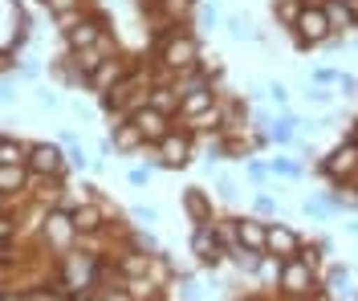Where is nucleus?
Here are the masks:
<instances>
[{
	"label": "nucleus",
	"instance_id": "obj_2",
	"mask_svg": "<svg viewBox=\"0 0 358 301\" xmlns=\"http://www.w3.org/2000/svg\"><path fill=\"white\" fill-rule=\"evenodd\" d=\"M192 151H196V135H192L187 126H171V131L155 142V167L183 171V167H192Z\"/></svg>",
	"mask_w": 358,
	"mask_h": 301
},
{
	"label": "nucleus",
	"instance_id": "obj_28",
	"mask_svg": "<svg viewBox=\"0 0 358 301\" xmlns=\"http://www.w3.org/2000/svg\"><path fill=\"white\" fill-rule=\"evenodd\" d=\"M224 29H228V37H232V41H265V37H261L245 17H224Z\"/></svg>",
	"mask_w": 358,
	"mask_h": 301
},
{
	"label": "nucleus",
	"instance_id": "obj_18",
	"mask_svg": "<svg viewBox=\"0 0 358 301\" xmlns=\"http://www.w3.org/2000/svg\"><path fill=\"white\" fill-rule=\"evenodd\" d=\"M297 126H301V118L293 115V110H281L265 135H268V142H277V147H293V142H297Z\"/></svg>",
	"mask_w": 358,
	"mask_h": 301
},
{
	"label": "nucleus",
	"instance_id": "obj_53",
	"mask_svg": "<svg viewBox=\"0 0 358 301\" xmlns=\"http://www.w3.org/2000/svg\"><path fill=\"white\" fill-rule=\"evenodd\" d=\"M241 301H257V298H241Z\"/></svg>",
	"mask_w": 358,
	"mask_h": 301
},
{
	"label": "nucleus",
	"instance_id": "obj_14",
	"mask_svg": "<svg viewBox=\"0 0 358 301\" xmlns=\"http://www.w3.org/2000/svg\"><path fill=\"white\" fill-rule=\"evenodd\" d=\"M69 216H73V228H78V236H98V232L106 228V208H102L98 200H90V204H73V208H69Z\"/></svg>",
	"mask_w": 358,
	"mask_h": 301
},
{
	"label": "nucleus",
	"instance_id": "obj_13",
	"mask_svg": "<svg viewBox=\"0 0 358 301\" xmlns=\"http://www.w3.org/2000/svg\"><path fill=\"white\" fill-rule=\"evenodd\" d=\"M110 147H114V155H134V151H143V147H147V142H143V131L134 126V118H114Z\"/></svg>",
	"mask_w": 358,
	"mask_h": 301
},
{
	"label": "nucleus",
	"instance_id": "obj_8",
	"mask_svg": "<svg viewBox=\"0 0 358 301\" xmlns=\"http://www.w3.org/2000/svg\"><path fill=\"white\" fill-rule=\"evenodd\" d=\"M102 33H110V17H106V13H82V17H73V21L62 29L69 53L98 45V37H102Z\"/></svg>",
	"mask_w": 358,
	"mask_h": 301
},
{
	"label": "nucleus",
	"instance_id": "obj_26",
	"mask_svg": "<svg viewBox=\"0 0 358 301\" xmlns=\"http://www.w3.org/2000/svg\"><path fill=\"white\" fill-rule=\"evenodd\" d=\"M268 175H277V179H301L306 175V167L289 155H277V159H268Z\"/></svg>",
	"mask_w": 358,
	"mask_h": 301
},
{
	"label": "nucleus",
	"instance_id": "obj_19",
	"mask_svg": "<svg viewBox=\"0 0 358 301\" xmlns=\"http://www.w3.org/2000/svg\"><path fill=\"white\" fill-rule=\"evenodd\" d=\"M183 212L192 216V224H212V220H216V216H212V200H208L203 187H187V191H183Z\"/></svg>",
	"mask_w": 358,
	"mask_h": 301
},
{
	"label": "nucleus",
	"instance_id": "obj_29",
	"mask_svg": "<svg viewBox=\"0 0 358 301\" xmlns=\"http://www.w3.org/2000/svg\"><path fill=\"white\" fill-rule=\"evenodd\" d=\"M301 0H273V17H277V24H285V29H293L297 24V17H301Z\"/></svg>",
	"mask_w": 358,
	"mask_h": 301
},
{
	"label": "nucleus",
	"instance_id": "obj_55",
	"mask_svg": "<svg viewBox=\"0 0 358 301\" xmlns=\"http://www.w3.org/2000/svg\"><path fill=\"white\" fill-rule=\"evenodd\" d=\"M176 301H179V298H176Z\"/></svg>",
	"mask_w": 358,
	"mask_h": 301
},
{
	"label": "nucleus",
	"instance_id": "obj_5",
	"mask_svg": "<svg viewBox=\"0 0 358 301\" xmlns=\"http://www.w3.org/2000/svg\"><path fill=\"white\" fill-rule=\"evenodd\" d=\"M24 167L33 179H66V147L62 142H29Z\"/></svg>",
	"mask_w": 358,
	"mask_h": 301
},
{
	"label": "nucleus",
	"instance_id": "obj_52",
	"mask_svg": "<svg viewBox=\"0 0 358 301\" xmlns=\"http://www.w3.org/2000/svg\"><path fill=\"white\" fill-rule=\"evenodd\" d=\"M4 204H8V196H4V191H0V212H4Z\"/></svg>",
	"mask_w": 358,
	"mask_h": 301
},
{
	"label": "nucleus",
	"instance_id": "obj_9",
	"mask_svg": "<svg viewBox=\"0 0 358 301\" xmlns=\"http://www.w3.org/2000/svg\"><path fill=\"white\" fill-rule=\"evenodd\" d=\"M192 253L200 260V269H220L224 265V244L212 224H196L192 228Z\"/></svg>",
	"mask_w": 358,
	"mask_h": 301
},
{
	"label": "nucleus",
	"instance_id": "obj_50",
	"mask_svg": "<svg viewBox=\"0 0 358 301\" xmlns=\"http://www.w3.org/2000/svg\"><path fill=\"white\" fill-rule=\"evenodd\" d=\"M0 102H13V90H8L4 82H0Z\"/></svg>",
	"mask_w": 358,
	"mask_h": 301
},
{
	"label": "nucleus",
	"instance_id": "obj_1",
	"mask_svg": "<svg viewBox=\"0 0 358 301\" xmlns=\"http://www.w3.org/2000/svg\"><path fill=\"white\" fill-rule=\"evenodd\" d=\"M57 277H62V289L78 293V298H86V293H94V285H102L106 265H102L94 253H62Z\"/></svg>",
	"mask_w": 358,
	"mask_h": 301
},
{
	"label": "nucleus",
	"instance_id": "obj_49",
	"mask_svg": "<svg viewBox=\"0 0 358 301\" xmlns=\"http://www.w3.org/2000/svg\"><path fill=\"white\" fill-rule=\"evenodd\" d=\"M346 139H350V142H358V118L350 122V131H346Z\"/></svg>",
	"mask_w": 358,
	"mask_h": 301
},
{
	"label": "nucleus",
	"instance_id": "obj_51",
	"mask_svg": "<svg viewBox=\"0 0 358 301\" xmlns=\"http://www.w3.org/2000/svg\"><path fill=\"white\" fill-rule=\"evenodd\" d=\"M82 301H110V298H106V293H86Z\"/></svg>",
	"mask_w": 358,
	"mask_h": 301
},
{
	"label": "nucleus",
	"instance_id": "obj_34",
	"mask_svg": "<svg viewBox=\"0 0 358 301\" xmlns=\"http://www.w3.org/2000/svg\"><path fill=\"white\" fill-rule=\"evenodd\" d=\"M171 289H179V298H183V301H196V298H200V289H196V277H192V273H176Z\"/></svg>",
	"mask_w": 358,
	"mask_h": 301
},
{
	"label": "nucleus",
	"instance_id": "obj_46",
	"mask_svg": "<svg viewBox=\"0 0 358 301\" xmlns=\"http://www.w3.org/2000/svg\"><path fill=\"white\" fill-rule=\"evenodd\" d=\"M301 301H334V293H326V289H322V285H317V289H313L310 298H301Z\"/></svg>",
	"mask_w": 358,
	"mask_h": 301
},
{
	"label": "nucleus",
	"instance_id": "obj_47",
	"mask_svg": "<svg viewBox=\"0 0 358 301\" xmlns=\"http://www.w3.org/2000/svg\"><path fill=\"white\" fill-rule=\"evenodd\" d=\"M0 301H24V289H4V293H0Z\"/></svg>",
	"mask_w": 358,
	"mask_h": 301
},
{
	"label": "nucleus",
	"instance_id": "obj_44",
	"mask_svg": "<svg viewBox=\"0 0 358 301\" xmlns=\"http://www.w3.org/2000/svg\"><path fill=\"white\" fill-rule=\"evenodd\" d=\"M24 301H53L49 289H24Z\"/></svg>",
	"mask_w": 358,
	"mask_h": 301
},
{
	"label": "nucleus",
	"instance_id": "obj_27",
	"mask_svg": "<svg viewBox=\"0 0 358 301\" xmlns=\"http://www.w3.org/2000/svg\"><path fill=\"white\" fill-rule=\"evenodd\" d=\"M24 159H29V142L0 135V163H24Z\"/></svg>",
	"mask_w": 358,
	"mask_h": 301
},
{
	"label": "nucleus",
	"instance_id": "obj_31",
	"mask_svg": "<svg viewBox=\"0 0 358 301\" xmlns=\"http://www.w3.org/2000/svg\"><path fill=\"white\" fill-rule=\"evenodd\" d=\"M192 21L200 24V33H212V29H220L224 17H220V8L216 4H196V17Z\"/></svg>",
	"mask_w": 358,
	"mask_h": 301
},
{
	"label": "nucleus",
	"instance_id": "obj_16",
	"mask_svg": "<svg viewBox=\"0 0 358 301\" xmlns=\"http://www.w3.org/2000/svg\"><path fill=\"white\" fill-rule=\"evenodd\" d=\"M350 277H355V269H350V265H330V269L322 273V289H326V293H334V301H355Z\"/></svg>",
	"mask_w": 358,
	"mask_h": 301
},
{
	"label": "nucleus",
	"instance_id": "obj_17",
	"mask_svg": "<svg viewBox=\"0 0 358 301\" xmlns=\"http://www.w3.org/2000/svg\"><path fill=\"white\" fill-rule=\"evenodd\" d=\"M265 232H268V224L261 216H241V220H236V240H241L245 249L265 253Z\"/></svg>",
	"mask_w": 358,
	"mask_h": 301
},
{
	"label": "nucleus",
	"instance_id": "obj_10",
	"mask_svg": "<svg viewBox=\"0 0 358 301\" xmlns=\"http://www.w3.org/2000/svg\"><path fill=\"white\" fill-rule=\"evenodd\" d=\"M127 73H131V61H127L122 53H110V57H102V66H98V70L90 73L86 86H90L94 94H106V90L114 86V82H122Z\"/></svg>",
	"mask_w": 358,
	"mask_h": 301
},
{
	"label": "nucleus",
	"instance_id": "obj_36",
	"mask_svg": "<svg viewBox=\"0 0 358 301\" xmlns=\"http://www.w3.org/2000/svg\"><path fill=\"white\" fill-rule=\"evenodd\" d=\"M265 98L277 106V110H289V90H285L281 82H268V86H265Z\"/></svg>",
	"mask_w": 358,
	"mask_h": 301
},
{
	"label": "nucleus",
	"instance_id": "obj_54",
	"mask_svg": "<svg viewBox=\"0 0 358 301\" xmlns=\"http://www.w3.org/2000/svg\"><path fill=\"white\" fill-rule=\"evenodd\" d=\"M355 191H358V187H355Z\"/></svg>",
	"mask_w": 358,
	"mask_h": 301
},
{
	"label": "nucleus",
	"instance_id": "obj_41",
	"mask_svg": "<svg viewBox=\"0 0 358 301\" xmlns=\"http://www.w3.org/2000/svg\"><path fill=\"white\" fill-rule=\"evenodd\" d=\"M216 187H220V200H228V204H232V200L241 196V191H236V179H232V175H216Z\"/></svg>",
	"mask_w": 358,
	"mask_h": 301
},
{
	"label": "nucleus",
	"instance_id": "obj_23",
	"mask_svg": "<svg viewBox=\"0 0 358 301\" xmlns=\"http://www.w3.org/2000/svg\"><path fill=\"white\" fill-rule=\"evenodd\" d=\"M196 4H200V0H155V13L167 24H187L196 17Z\"/></svg>",
	"mask_w": 358,
	"mask_h": 301
},
{
	"label": "nucleus",
	"instance_id": "obj_39",
	"mask_svg": "<svg viewBox=\"0 0 358 301\" xmlns=\"http://www.w3.org/2000/svg\"><path fill=\"white\" fill-rule=\"evenodd\" d=\"M131 216H134V224H138V228H147V224H155V220H159V208H151V204H138Z\"/></svg>",
	"mask_w": 358,
	"mask_h": 301
},
{
	"label": "nucleus",
	"instance_id": "obj_6",
	"mask_svg": "<svg viewBox=\"0 0 358 301\" xmlns=\"http://www.w3.org/2000/svg\"><path fill=\"white\" fill-rule=\"evenodd\" d=\"M41 240L53 249V253H69V249L78 244V228H73L69 208L53 204L49 212H41Z\"/></svg>",
	"mask_w": 358,
	"mask_h": 301
},
{
	"label": "nucleus",
	"instance_id": "obj_20",
	"mask_svg": "<svg viewBox=\"0 0 358 301\" xmlns=\"http://www.w3.org/2000/svg\"><path fill=\"white\" fill-rule=\"evenodd\" d=\"M29 184H33V175L24 163H0V191L4 196H21Z\"/></svg>",
	"mask_w": 358,
	"mask_h": 301
},
{
	"label": "nucleus",
	"instance_id": "obj_21",
	"mask_svg": "<svg viewBox=\"0 0 358 301\" xmlns=\"http://www.w3.org/2000/svg\"><path fill=\"white\" fill-rule=\"evenodd\" d=\"M326 21L334 33H346V29H358V13L350 8V0H326Z\"/></svg>",
	"mask_w": 358,
	"mask_h": 301
},
{
	"label": "nucleus",
	"instance_id": "obj_48",
	"mask_svg": "<svg viewBox=\"0 0 358 301\" xmlns=\"http://www.w3.org/2000/svg\"><path fill=\"white\" fill-rule=\"evenodd\" d=\"M342 228H346V236H355V240H358V216H355V220H346Z\"/></svg>",
	"mask_w": 358,
	"mask_h": 301
},
{
	"label": "nucleus",
	"instance_id": "obj_3",
	"mask_svg": "<svg viewBox=\"0 0 358 301\" xmlns=\"http://www.w3.org/2000/svg\"><path fill=\"white\" fill-rule=\"evenodd\" d=\"M317 285H322V273H313V269L306 265V260H301V256H285V260H281V273H277V289H281V293H285L289 301L310 298Z\"/></svg>",
	"mask_w": 358,
	"mask_h": 301
},
{
	"label": "nucleus",
	"instance_id": "obj_22",
	"mask_svg": "<svg viewBox=\"0 0 358 301\" xmlns=\"http://www.w3.org/2000/svg\"><path fill=\"white\" fill-rule=\"evenodd\" d=\"M147 106H155V110H163V115L176 118V110H179L176 86H171V82H151V86H147Z\"/></svg>",
	"mask_w": 358,
	"mask_h": 301
},
{
	"label": "nucleus",
	"instance_id": "obj_40",
	"mask_svg": "<svg viewBox=\"0 0 358 301\" xmlns=\"http://www.w3.org/2000/svg\"><path fill=\"white\" fill-rule=\"evenodd\" d=\"M338 94H342V98H358V78L355 73H338Z\"/></svg>",
	"mask_w": 358,
	"mask_h": 301
},
{
	"label": "nucleus",
	"instance_id": "obj_24",
	"mask_svg": "<svg viewBox=\"0 0 358 301\" xmlns=\"http://www.w3.org/2000/svg\"><path fill=\"white\" fill-rule=\"evenodd\" d=\"M147 281H151L155 289H171V281H176V265L167 260V253H151L147 256Z\"/></svg>",
	"mask_w": 358,
	"mask_h": 301
},
{
	"label": "nucleus",
	"instance_id": "obj_25",
	"mask_svg": "<svg viewBox=\"0 0 358 301\" xmlns=\"http://www.w3.org/2000/svg\"><path fill=\"white\" fill-rule=\"evenodd\" d=\"M45 8H49V17H53V21L66 29L73 17H82V13H86V0H45Z\"/></svg>",
	"mask_w": 358,
	"mask_h": 301
},
{
	"label": "nucleus",
	"instance_id": "obj_30",
	"mask_svg": "<svg viewBox=\"0 0 358 301\" xmlns=\"http://www.w3.org/2000/svg\"><path fill=\"white\" fill-rule=\"evenodd\" d=\"M127 249H131V253H143V256L159 253L155 236H151V232H147V228H131V232H127Z\"/></svg>",
	"mask_w": 358,
	"mask_h": 301
},
{
	"label": "nucleus",
	"instance_id": "obj_37",
	"mask_svg": "<svg viewBox=\"0 0 358 301\" xmlns=\"http://www.w3.org/2000/svg\"><path fill=\"white\" fill-rule=\"evenodd\" d=\"M252 212H257L261 220H273V216H277V200H273V196H265V191H261V196L252 200Z\"/></svg>",
	"mask_w": 358,
	"mask_h": 301
},
{
	"label": "nucleus",
	"instance_id": "obj_32",
	"mask_svg": "<svg viewBox=\"0 0 358 301\" xmlns=\"http://www.w3.org/2000/svg\"><path fill=\"white\" fill-rule=\"evenodd\" d=\"M301 212L310 216V220H330L334 212H330V204H326V196H310L306 204H301Z\"/></svg>",
	"mask_w": 358,
	"mask_h": 301
},
{
	"label": "nucleus",
	"instance_id": "obj_45",
	"mask_svg": "<svg viewBox=\"0 0 358 301\" xmlns=\"http://www.w3.org/2000/svg\"><path fill=\"white\" fill-rule=\"evenodd\" d=\"M37 102H41V106H49V110H57V106H62V98H57V94H37Z\"/></svg>",
	"mask_w": 358,
	"mask_h": 301
},
{
	"label": "nucleus",
	"instance_id": "obj_38",
	"mask_svg": "<svg viewBox=\"0 0 358 301\" xmlns=\"http://www.w3.org/2000/svg\"><path fill=\"white\" fill-rule=\"evenodd\" d=\"M66 163H69V167H78V171H86V167H94V159H90V155L82 151V147H78V142H69Z\"/></svg>",
	"mask_w": 358,
	"mask_h": 301
},
{
	"label": "nucleus",
	"instance_id": "obj_43",
	"mask_svg": "<svg viewBox=\"0 0 358 301\" xmlns=\"http://www.w3.org/2000/svg\"><path fill=\"white\" fill-rule=\"evenodd\" d=\"M127 179H131L134 187H143V184H147V179H151V167H134V171H131V175H127Z\"/></svg>",
	"mask_w": 358,
	"mask_h": 301
},
{
	"label": "nucleus",
	"instance_id": "obj_7",
	"mask_svg": "<svg viewBox=\"0 0 358 301\" xmlns=\"http://www.w3.org/2000/svg\"><path fill=\"white\" fill-rule=\"evenodd\" d=\"M289 33H293V41H297V49L310 53V49H322V41H326L334 29H330V21H326V8H322V4H306Z\"/></svg>",
	"mask_w": 358,
	"mask_h": 301
},
{
	"label": "nucleus",
	"instance_id": "obj_42",
	"mask_svg": "<svg viewBox=\"0 0 358 301\" xmlns=\"http://www.w3.org/2000/svg\"><path fill=\"white\" fill-rule=\"evenodd\" d=\"M338 73H342V70H313V82H317V86H334Z\"/></svg>",
	"mask_w": 358,
	"mask_h": 301
},
{
	"label": "nucleus",
	"instance_id": "obj_4",
	"mask_svg": "<svg viewBox=\"0 0 358 301\" xmlns=\"http://www.w3.org/2000/svg\"><path fill=\"white\" fill-rule=\"evenodd\" d=\"M317 175L330 179L334 187H346L350 179H358V142L342 139L326 159H317Z\"/></svg>",
	"mask_w": 358,
	"mask_h": 301
},
{
	"label": "nucleus",
	"instance_id": "obj_15",
	"mask_svg": "<svg viewBox=\"0 0 358 301\" xmlns=\"http://www.w3.org/2000/svg\"><path fill=\"white\" fill-rule=\"evenodd\" d=\"M220 102V94H216V86H200V90H192V94H183L179 98V110L176 115L183 118V122H192L196 115H203V110H212Z\"/></svg>",
	"mask_w": 358,
	"mask_h": 301
},
{
	"label": "nucleus",
	"instance_id": "obj_11",
	"mask_svg": "<svg viewBox=\"0 0 358 301\" xmlns=\"http://www.w3.org/2000/svg\"><path fill=\"white\" fill-rule=\"evenodd\" d=\"M127 118H134V126L143 131V142H147V147H155V142L171 131V115H163L155 106H138V110L127 115Z\"/></svg>",
	"mask_w": 358,
	"mask_h": 301
},
{
	"label": "nucleus",
	"instance_id": "obj_12",
	"mask_svg": "<svg viewBox=\"0 0 358 301\" xmlns=\"http://www.w3.org/2000/svg\"><path fill=\"white\" fill-rule=\"evenodd\" d=\"M297 249H301V232L297 228H289V224H268V232H265V253L268 256H297Z\"/></svg>",
	"mask_w": 358,
	"mask_h": 301
},
{
	"label": "nucleus",
	"instance_id": "obj_35",
	"mask_svg": "<svg viewBox=\"0 0 358 301\" xmlns=\"http://www.w3.org/2000/svg\"><path fill=\"white\" fill-rule=\"evenodd\" d=\"M306 102H310V106H330V102H334V94H330V86H317V82H313V86H306Z\"/></svg>",
	"mask_w": 358,
	"mask_h": 301
},
{
	"label": "nucleus",
	"instance_id": "obj_33",
	"mask_svg": "<svg viewBox=\"0 0 358 301\" xmlns=\"http://www.w3.org/2000/svg\"><path fill=\"white\" fill-rule=\"evenodd\" d=\"M245 175H248V179H252V184H257V187H265L268 179H273V175H268V163L252 159V155H248V159H245Z\"/></svg>",
	"mask_w": 358,
	"mask_h": 301
}]
</instances>
